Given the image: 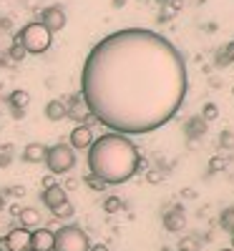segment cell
<instances>
[{"label":"cell","mask_w":234,"mask_h":251,"mask_svg":"<svg viewBox=\"0 0 234 251\" xmlns=\"http://www.w3.org/2000/svg\"><path fill=\"white\" fill-rule=\"evenodd\" d=\"M15 219H18V226L28 228V231H33V228H38V226H43V216H40L38 208H20Z\"/></svg>","instance_id":"11"},{"label":"cell","mask_w":234,"mask_h":251,"mask_svg":"<svg viewBox=\"0 0 234 251\" xmlns=\"http://www.w3.org/2000/svg\"><path fill=\"white\" fill-rule=\"evenodd\" d=\"M219 146H222V149H227V151H232V149H234V133H232V131H222Z\"/></svg>","instance_id":"26"},{"label":"cell","mask_w":234,"mask_h":251,"mask_svg":"<svg viewBox=\"0 0 234 251\" xmlns=\"http://www.w3.org/2000/svg\"><path fill=\"white\" fill-rule=\"evenodd\" d=\"M8 194H13V196H18V199H20V196L26 194V188H23V186H13V188H8Z\"/></svg>","instance_id":"30"},{"label":"cell","mask_w":234,"mask_h":251,"mask_svg":"<svg viewBox=\"0 0 234 251\" xmlns=\"http://www.w3.org/2000/svg\"><path fill=\"white\" fill-rule=\"evenodd\" d=\"M13 118H15V121L26 118V108H13Z\"/></svg>","instance_id":"32"},{"label":"cell","mask_w":234,"mask_h":251,"mask_svg":"<svg viewBox=\"0 0 234 251\" xmlns=\"http://www.w3.org/2000/svg\"><path fill=\"white\" fill-rule=\"evenodd\" d=\"M186 133H189V136H204V133H206V121H204L202 116L191 118V121L186 123Z\"/></svg>","instance_id":"16"},{"label":"cell","mask_w":234,"mask_h":251,"mask_svg":"<svg viewBox=\"0 0 234 251\" xmlns=\"http://www.w3.org/2000/svg\"><path fill=\"white\" fill-rule=\"evenodd\" d=\"M8 55H10V60H15V63H20L26 55H28V50L23 48V43H20L18 38H13V46H10V50H8Z\"/></svg>","instance_id":"18"},{"label":"cell","mask_w":234,"mask_h":251,"mask_svg":"<svg viewBox=\"0 0 234 251\" xmlns=\"http://www.w3.org/2000/svg\"><path fill=\"white\" fill-rule=\"evenodd\" d=\"M8 103L13 108H26L28 103H30V96H28V91H23V88H15L10 96H8Z\"/></svg>","instance_id":"15"},{"label":"cell","mask_w":234,"mask_h":251,"mask_svg":"<svg viewBox=\"0 0 234 251\" xmlns=\"http://www.w3.org/2000/svg\"><path fill=\"white\" fill-rule=\"evenodd\" d=\"M15 38L23 43V48L28 50V55H43L51 48V43H53V33L43 23H40V20H33V23L23 25V28L18 30Z\"/></svg>","instance_id":"3"},{"label":"cell","mask_w":234,"mask_h":251,"mask_svg":"<svg viewBox=\"0 0 234 251\" xmlns=\"http://www.w3.org/2000/svg\"><path fill=\"white\" fill-rule=\"evenodd\" d=\"M53 183H58V181H56V176H53V174H51V176H46V178H43V188H46V186H53Z\"/></svg>","instance_id":"35"},{"label":"cell","mask_w":234,"mask_h":251,"mask_svg":"<svg viewBox=\"0 0 234 251\" xmlns=\"http://www.w3.org/2000/svg\"><path fill=\"white\" fill-rule=\"evenodd\" d=\"M88 251H109V246L106 244H93V246H88Z\"/></svg>","instance_id":"34"},{"label":"cell","mask_w":234,"mask_h":251,"mask_svg":"<svg viewBox=\"0 0 234 251\" xmlns=\"http://www.w3.org/2000/svg\"><path fill=\"white\" fill-rule=\"evenodd\" d=\"M40 201H43V206L48 208H56L58 203H63V201H68V191L63 188V183H53V186H46L43 188V194H40Z\"/></svg>","instance_id":"8"},{"label":"cell","mask_w":234,"mask_h":251,"mask_svg":"<svg viewBox=\"0 0 234 251\" xmlns=\"http://www.w3.org/2000/svg\"><path fill=\"white\" fill-rule=\"evenodd\" d=\"M179 251H199V239H194V236L179 239Z\"/></svg>","instance_id":"25"},{"label":"cell","mask_w":234,"mask_h":251,"mask_svg":"<svg viewBox=\"0 0 234 251\" xmlns=\"http://www.w3.org/2000/svg\"><path fill=\"white\" fill-rule=\"evenodd\" d=\"M10 163H13V146L5 143V146H0V169H5Z\"/></svg>","instance_id":"22"},{"label":"cell","mask_w":234,"mask_h":251,"mask_svg":"<svg viewBox=\"0 0 234 251\" xmlns=\"http://www.w3.org/2000/svg\"><path fill=\"white\" fill-rule=\"evenodd\" d=\"M181 196H184V199H194V196H197V191H194V188H184Z\"/></svg>","instance_id":"33"},{"label":"cell","mask_w":234,"mask_h":251,"mask_svg":"<svg viewBox=\"0 0 234 251\" xmlns=\"http://www.w3.org/2000/svg\"><path fill=\"white\" fill-rule=\"evenodd\" d=\"M5 239H8V249L10 251H33V246H30V231H28V228H23V226L10 228V231L5 234Z\"/></svg>","instance_id":"7"},{"label":"cell","mask_w":234,"mask_h":251,"mask_svg":"<svg viewBox=\"0 0 234 251\" xmlns=\"http://www.w3.org/2000/svg\"><path fill=\"white\" fill-rule=\"evenodd\" d=\"M43 163L48 166V171L53 176H63L76 166V151L71 149V143H53V146H48Z\"/></svg>","instance_id":"5"},{"label":"cell","mask_w":234,"mask_h":251,"mask_svg":"<svg viewBox=\"0 0 234 251\" xmlns=\"http://www.w3.org/2000/svg\"><path fill=\"white\" fill-rule=\"evenodd\" d=\"M164 178H166V176H164L159 169H151V171L146 174V181H148V183H154V186H156V183H161Z\"/></svg>","instance_id":"27"},{"label":"cell","mask_w":234,"mask_h":251,"mask_svg":"<svg viewBox=\"0 0 234 251\" xmlns=\"http://www.w3.org/2000/svg\"><path fill=\"white\" fill-rule=\"evenodd\" d=\"M164 226H166V231H181V228L186 226V216H184V211L176 206V208H172V211H166V216H164Z\"/></svg>","instance_id":"14"},{"label":"cell","mask_w":234,"mask_h":251,"mask_svg":"<svg viewBox=\"0 0 234 251\" xmlns=\"http://www.w3.org/2000/svg\"><path fill=\"white\" fill-rule=\"evenodd\" d=\"M83 181H86V186L91 188V191H106V186H109L106 181H101V178H98V176H93V174H88Z\"/></svg>","instance_id":"23"},{"label":"cell","mask_w":234,"mask_h":251,"mask_svg":"<svg viewBox=\"0 0 234 251\" xmlns=\"http://www.w3.org/2000/svg\"><path fill=\"white\" fill-rule=\"evenodd\" d=\"M68 141H71V149H73V151H83V149H88L91 141H93V131H91V126L76 123V128L71 131Z\"/></svg>","instance_id":"9"},{"label":"cell","mask_w":234,"mask_h":251,"mask_svg":"<svg viewBox=\"0 0 234 251\" xmlns=\"http://www.w3.org/2000/svg\"><path fill=\"white\" fill-rule=\"evenodd\" d=\"M202 118L209 123V121H214L219 118V108H217V103H204V108H202Z\"/></svg>","instance_id":"24"},{"label":"cell","mask_w":234,"mask_h":251,"mask_svg":"<svg viewBox=\"0 0 234 251\" xmlns=\"http://www.w3.org/2000/svg\"><path fill=\"white\" fill-rule=\"evenodd\" d=\"M229 63H232V60H229V55L222 50V53L217 55V66H229Z\"/></svg>","instance_id":"29"},{"label":"cell","mask_w":234,"mask_h":251,"mask_svg":"<svg viewBox=\"0 0 234 251\" xmlns=\"http://www.w3.org/2000/svg\"><path fill=\"white\" fill-rule=\"evenodd\" d=\"M78 186H81V181H78L76 176H68L66 181H63V188H66V191H76Z\"/></svg>","instance_id":"28"},{"label":"cell","mask_w":234,"mask_h":251,"mask_svg":"<svg viewBox=\"0 0 234 251\" xmlns=\"http://www.w3.org/2000/svg\"><path fill=\"white\" fill-rule=\"evenodd\" d=\"M51 214H53V219H71V216L76 214V208H73L71 201H63V203H58L56 208H51Z\"/></svg>","instance_id":"17"},{"label":"cell","mask_w":234,"mask_h":251,"mask_svg":"<svg viewBox=\"0 0 234 251\" xmlns=\"http://www.w3.org/2000/svg\"><path fill=\"white\" fill-rule=\"evenodd\" d=\"M91 241L81 226H60L53 231V251H88Z\"/></svg>","instance_id":"4"},{"label":"cell","mask_w":234,"mask_h":251,"mask_svg":"<svg viewBox=\"0 0 234 251\" xmlns=\"http://www.w3.org/2000/svg\"><path fill=\"white\" fill-rule=\"evenodd\" d=\"M161 251H172V249H169V246H164V249H161Z\"/></svg>","instance_id":"40"},{"label":"cell","mask_w":234,"mask_h":251,"mask_svg":"<svg viewBox=\"0 0 234 251\" xmlns=\"http://www.w3.org/2000/svg\"><path fill=\"white\" fill-rule=\"evenodd\" d=\"M219 251H234V249H219Z\"/></svg>","instance_id":"41"},{"label":"cell","mask_w":234,"mask_h":251,"mask_svg":"<svg viewBox=\"0 0 234 251\" xmlns=\"http://www.w3.org/2000/svg\"><path fill=\"white\" fill-rule=\"evenodd\" d=\"M159 3H166V0H159Z\"/></svg>","instance_id":"43"},{"label":"cell","mask_w":234,"mask_h":251,"mask_svg":"<svg viewBox=\"0 0 234 251\" xmlns=\"http://www.w3.org/2000/svg\"><path fill=\"white\" fill-rule=\"evenodd\" d=\"M46 151H48V146L33 141V143H28L26 149H23L20 158H23L26 163H43V161H46Z\"/></svg>","instance_id":"12"},{"label":"cell","mask_w":234,"mask_h":251,"mask_svg":"<svg viewBox=\"0 0 234 251\" xmlns=\"http://www.w3.org/2000/svg\"><path fill=\"white\" fill-rule=\"evenodd\" d=\"M189 91L186 63L169 38L148 28L114 30L88 50L81 96L98 126L144 136L172 121Z\"/></svg>","instance_id":"1"},{"label":"cell","mask_w":234,"mask_h":251,"mask_svg":"<svg viewBox=\"0 0 234 251\" xmlns=\"http://www.w3.org/2000/svg\"><path fill=\"white\" fill-rule=\"evenodd\" d=\"M232 244H234V234H232Z\"/></svg>","instance_id":"42"},{"label":"cell","mask_w":234,"mask_h":251,"mask_svg":"<svg viewBox=\"0 0 234 251\" xmlns=\"http://www.w3.org/2000/svg\"><path fill=\"white\" fill-rule=\"evenodd\" d=\"M0 251H10V249H8V239H5V236H0Z\"/></svg>","instance_id":"36"},{"label":"cell","mask_w":234,"mask_h":251,"mask_svg":"<svg viewBox=\"0 0 234 251\" xmlns=\"http://www.w3.org/2000/svg\"><path fill=\"white\" fill-rule=\"evenodd\" d=\"M46 118L48 121H63V118H68V108H66V100L63 98H53L46 103Z\"/></svg>","instance_id":"13"},{"label":"cell","mask_w":234,"mask_h":251,"mask_svg":"<svg viewBox=\"0 0 234 251\" xmlns=\"http://www.w3.org/2000/svg\"><path fill=\"white\" fill-rule=\"evenodd\" d=\"M86 161H88V171L93 176H98L109 186H118V183L131 181V176H136L141 156H139L136 143L129 136L109 131L91 141Z\"/></svg>","instance_id":"2"},{"label":"cell","mask_w":234,"mask_h":251,"mask_svg":"<svg viewBox=\"0 0 234 251\" xmlns=\"http://www.w3.org/2000/svg\"><path fill=\"white\" fill-rule=\"evenodd\" d=\"M219 226L224 228V231L234 234V208H224L222 216H219Z\"/></svg>","instance_id":"21"},{"label":"cell","mask_w":234,"mask_h":251,"mask_svg":"<svg viewBox=\"0 0 234 251\" xmlns=\"http://www.w3.org/2000/svg\"><path fill=\"white\" fill-rule=\"evenodd\" d=\"M30 246L33 251H53V231L46 226H38L30 231Z\"/></svg>","instance_id":"10"},{"label":"cell","mask_w":234,"mask_h":251,"mask_svg":"<svg viewBox=\"0 0 234 251\" xmlns=\"http://www.w3.org/2000/svg\"><path fill=\"white\" fill-rule=\"evenodd\" d=\"M40 23H43L51 33H58V30H63L66 28V10H63L60 5H48V8H43V13H40Z\"/></svg>","instance_id":"6"},{"label":"cell","mask_w":234,"mask_h":251,"mask_svg":"<svg viewBox=\"0 0 234 251\" xmlns=\"http://www.w3.org/2000/svg\"><path fill=\"white\" fill-rule=\"evenodd\" d=\"M123 3H126V0H111V5H114V8H121Z\"/></svg>","instance_id":"38"},{"label":"cell","mask_w":234,"mask_h":251,"mask_svg":"<svg viewBox=\"0 0 234 251\" xmlns=\"http://www.w3.org/2000/svg\"><path fill=\"white\" fill-rule=\"evenodd\" d=\"M121 208H123V201L118 196H106L103 199V211L106 214H118Z\"/></svg>","instance_id":"20"},{"label":"cell","mask_w":234,"mask_h":251,"mask_svg":"<svg viewBox=\"0 0 234 251\" xmlns=\"http://www.w3.org/2000/svg\"><path fill=\"white\" fill-rule=\"evenodd\" d=\"M229 166V156H211V161H209V174H219V171H224Z\"/></svg>","instance_id":"19"},{"label":"cell","mask_w":234,"mask_h":251,"mask_svg":"<svg viewBox=\"0 0 234 251\" xmlns=\"http://www.w3.org/2000/svg\"><path fill=\"white\" fill-rule=\"evenodd\" d=\"M5 208V199H3V191H0V211Z\"/></svg>","instance_id":"39"},{"label":"cell","mask_w":234,"mask_h":251,"mask_svg":"<svg viewBox=\"0 0 234 251\" xmlns=\"http://www.w3.org/2000/svg\"><path fill=\"white\" fill-rule=\"evenodd\" d=\"M18 211H20V206L13 203V206H10V216H18Z\"/></svg>","instance_id":"37"},{"label":"cell","mask_w":234,"mask_h":251,"mask_svg":"<svg viewBox=\"0 0 234 251\" xmlns=\"http://www.w3.org/2000/svg\"><path fill=\"white\" fill-rule=\"evenodd\" d=\"M224 53L229 55V60L234 63V40H232V43H227V48H224Z\"/></svg>","instance_id":"31"}]
</instances>
